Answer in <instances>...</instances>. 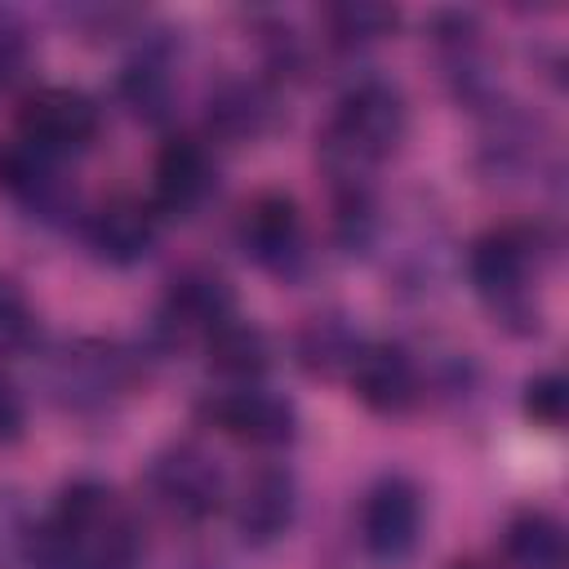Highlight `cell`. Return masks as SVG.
<instances>
[{
  "instance_id": "cell-1",
  "label": "cell",
  "mask_w": 569,
  "mask_h": 569,
  "mask_svg": "<svg viewBox=\"0 0 569 569\" xmlns=\"http://www.w3.org/2000/svg\"><path fill=\"white\" fill-rule=\"evenodd\" d=\"M27 556L36 569H138L142 533L111 485L71 480L27 533Z\"/></svg>"
},
{
  "instance_id": "cell-2",
  "label": "cell",
  "mask_w": 569,
  "mask_h": 569,
  "mask_svg": "<svg viewBox=\"0 0 569 569\" xmlns=\"http://www.w3.org/2000/svg\"><path fill=\"white\" fill-rule=\"evenodd\" d=\"M405 120L409 116H405V98L396 84L373 80V76L356 80L338 98L320 133V164L333 178V191L369 187V173L400 147Z\"/></svg>"
},
{
  "instance_id": "cell-3",
  "label": "cell",
  "mask_w": 569,
  "mask_h": 569,
  "mask_svg": "<svg viewBox=\"0 0 569 569\" xmlns=\"http://www.w3.org/2000/svg\"><path fill=\"white\" fill-rule=\"evenodd\" d=\"M147 493L178 520H209L227 498V476L204 445L173 440L151 458Z\"/></svg>"
},
{
  "instance_id": "cell-4",
  "label": "cell",
  "mask_w": 569,
  "mask_h": 569,
  "mask_svg": "<svg viewBox=\"0 0 569 569\" xmlns=\"http://www.w3.org/2000/svg\"><path fill=\"white\" fill-rule=\"evenodd\" d=\"M98 102L80 89H67V84H44V89H31L18 107V138L31 142L36 151L62 160L71 151H84L93 138H98Z\"/></svg>"
},
{
  "instance_id": "cell-5",
  "label": "cell",
  "mask_w": 569,
  "mask_h": 569,
  "mask_svg": "<svg viewBox=\"0 0 569 569\" xmlns=\"http://www.w3.org/2000/svg\"><path fill=\"white\" fill-rule=\"evenodd\" d=\"M200 418L209 427H218L222 436H231L240 445H258V449H280L298 436V409L258 382L209 391L200 405Z\"/></svg>"
},
{
  "instance_id": "cell-6",
  "label": "cell",
  "mask_w": 569,
  "mask_h": 569,
  "mask_svg": "<svg viewBox=\"0 0 569 569\" xmlns=\"http://www.w3.org/2000/svg\"><path fill=\"white\" fill-rule=\"evenodd\" d=\"M236 240L258 267L276 276H293L307 258V227L284 191H258L236 218Z\"/></svg>"
},
{
  "instance_id": "cell-7",
  "label": "cell",
  "mask_w": 569,
  "mask_h": 569,
  "mask_svg": "<svg viewBox=\"0 0 569 569\" xmlns=\"http://www.w3.org/2000/svg\"><path fill=\"white\" fill-rule=\"evenodd\" d=\"M422 533V493L405 476H382L360 507V542L373 560H405Z\"/></svg>"
},
{
  "instance_id": "cell-8",
  "label": "cell",
  "mask_w": 569,
  "mask_h": 569,
  "mask_svg": "<svg viewBox=\"0 0 569 569\" xmlns=\"http://www.w3.org/2000/svg\"><path fill=\"white\" fill-rule=\"evenodd\" d=\"M533 267V236L520 227H498L485 231L471 253H467V271L476 293L493 307V311H520L525 307V280Z\"/></svg>"
},
{
  "instance_id": "cell-9",
  "label": "cell",
  "mask_w": 569,
  "mask_h": 569,
  "mask_svg": "<svg viewBox=\"0 0 569 569\" xmlns=\"http://www.w3.org/2000/svg\"><path fill=\"white\" fill-rule=\"evenodd\" d=\"M213 178H218V169H213V156L200 138H169L156 156L151 209L169 213V218H187L209 200Z\"/></svg>"
},
{
  "instance_id": "cell-10",
  "label": "cell",
  "mask_w": 569,
  "mask_h": 569,
  "mask_svg": "<svg viewBox=\"0 0 569 569\" xmlns=\"http://www.w3.org/2000/svg\"><path fill=\"white\" fill-rule=\"evenodd\" d=\"M293 511H298V485H293V476L284 467H258V471H249L240 480L236 498H231L236 533L249 547L276 542L293 525Z\"/></svg>"
},
{
  "instance_id": "cell-11",
  "label": "cell",
  "mask_w": 569,
  "mask_h": 569,
  "mask_svg": "<svg viewBox=\"0 0 569 569\" xmlns=\"http://www.w3.org/2000/svg\"><path fill=\"white\" fill-rule=\"evenodd\" d=\"M347 382L373 413H405L418 400V365L400 342H360Z\"/></svg>"
},
{
  "instance_id": "cell-12",
  "label": "cell",
  "mask_w": 569,
  "mask_h": 569,
  "mask_svg": "<svg viewBox=\"0 0 569 569\" xmlns=\"http://www.w3.org/2000/svg\"><path fill=\"white\" fill-rule=\"evenodd\" d=\"M156 222L160 213L151 209V200H138V196H111L102 200L89 222H84V240L89 249L102 258V262H116V267H129V262H142L156 244Z\"/></svg>"
},
{
  "instance_id": "cell-13",
  "label": "cell",
  "mask_w": 569,
  "mask_h": 569,
  "mask_svg": "<svg viewBox=\"0 0 569 569\" xmlns=\"http://www.w3.org/2000/svg\"><path fill=\"white\" fill-rule=\"evenodd\" d=\"M236 316V293L231 284L218 276V271H204V267H187L169 280V293H164V320L178 329V333H200L209 338L222 320Z\"/></svg>"
},
{
  "instance_id": "cell-14",
  "label": "cell",
  "mask_w": 569,
  "mask_h": 569,
  "mask_svg": "<svg viewBox=\"0 0 569 569\" xmlns=\"http://www.w3.org/2000/svg\"><path fill=\"white\" fill-rule=\"evenodd\" d=\"M0 191L27 204L31 213H58L67 200V182L58 173V160L36 151L31 142L13 138L0 147Z\"/></svg>"
},
{
  "instance_id": "cell-15",
  "label": "cell",
  "mask_w": 569,
  "mask_h": 569,
  "mask_svg": "<svg viewBox=\"0 0 569 569\" xmlns=\"http://www.w3.org/2000/svg\"><path fill=\"white\" fill-rule=\"evenodd\" d=\"M204 356H209V369H218L231 387H240V382H253L271 365V342L258 325L231 316L204 338Z\"/></svg>"
},
{
  "instance_id": "cell-16",
  "label": "cell",
  "mask_w": 569,
  "mask_h": 569,
  "mask_svg": "<svg viewBox=\"0 0 569 569\" xmlns=\"http://www.w3.org/2000/svg\"><path fill=\"white\" fill-rule=\"evenodd\" d=\"M356 351H360V333H356V329L347 325V316H338V311L311 316V320L302 325V333H298V360H302V369L316 373V378H338V373H347L351 360H356Z\"/></svg>"
},
{
  "instance_id": "cell-17",
  "label": "cell",
  "mask_w": 569,
  "mask_h": 569,
  "mask_svg": "<svg viewBox=\"0 0 569 569\" xmlns=\"http://www.w3.org/2000/svg\"><path fill=\"white\" fill-rule=\"evenodd\" d=\"M116 382H120V356L102 342H76L58 356V391L67 396V405L102 400Z\"/></svg>"
},
{
  "instance_id": "cell-18",
  "label": "cell",
  "mask_w": 569,
  "mask_h": 569,
  "mask_svg": "<svg viewBox=\"0 0 569 569\" xmlns=\"http://www.w3.org/2000/svg\"><path fill=\"white\" fill-rule=\"evenodd\" d=\"M502 551L516 569H565V529L551 511H520L502 533Z\"/></svg>"
},
{
  "instance_id": "cell-19",
  "label": "cell",
  "mask_w": 569,
  "mask_h": 569,
  "mask_svg": "<svg viewBox=\"0 0 569 569\" xmlns=\"http://www.w3.org/2000/svg\"><path fill=\"white\" fill-rule=\"evenodd\" d=\"M209 124L222 133V138H258L267 124H271V98L258 89V84H244V80H231L222 84L213 98H209Z\"/></svg>"
},
{
  "instance_id": "cell-20",
  "label": "cell",
  "mask_w": 569,
  "mask_h": 569,
  "mask_svg": "<svg viewBox=\"0 0 569 569\" xmlns=\"http://www.w3.org/2000/svg\"><path fill=\"white\" fill-rule=\"evenodd\" d=\"M396 22H400L396 4H378V0H338L325 9V27H329L333 44H342V49L373 44V40L391 36Z\"/></svg>"
},
{
  "instance_id": "cell-21",
  "label": "cell",
  "mask_w": 569,
  "mask_h": 569,
  "mask_svg": "<svg viewBox=\"0 0 569 569\" xmlns=\"http://www.w3.org/2000/svg\"><path fill=\"white\" fill-rule=\"evenodd\" d=\"M120 93L129 98V107H133L142 120H164V111H169V102H173L164 62L151 58V53H142L138 62H129L124 76H120Z\"/></svg>"
},
{
  "instance_id": "cell-22",
  "label": "cell",
  "mask_w": 569,
  "mask_h": 569,
  "mask_svg": "<svg viewBox=\"0 0 569 569\" xmlns=\"http://www.w3.org/2000/svg\"><path fill=\"white\" fill-rule=\"evenodd\" d=\"M525 413L538 422V427H560L565 413H569V382L551 369V373H538L525 382Z\"/></svg>"
},
{
  "instance_id": "cell-23",
  "label": "cell",
  "mask_w": 569,
  "mask_h": 569,
  "mask_svg": "<svg viewBox=\"0 0 569 569\" xmlns=\"http://www.w3.org/2000/svg\"><path fill=\"white\" fill-rule=\"evenodd\" d=\"M31 329H36V320H31V307H27L22 289L0 276V356L22 351L31 342Z\"/></svg>"
},
{
  "instance_id": "cell-24",
  "label": "cell",
  "mask_w": 569,
  "mask_h": 569,
  "mask_svg": "<svg viewBox=\"0 0 569 569\" xmlns=\"http://www.w3.org/2000/svg\"><path fill=\"white\" fill-rule=\"evenodd\" d=\"M22 422H27V413H22V396L0 378V445H13V440L22 436Z\"/></svg>"
},
{
  "instance_id": "cell-25",
  "label": "cell",
  "mask_w": 569,
  "mask_h": 569,
  "mask_svg": "<svg viewBox=\"0 0 569 569\" xmlns=\"http://www.w3.org/2000/svg\"><path fill=\"white\" fill-rule=\"evenodd\" d=\"M449 569H489V565H480V560H453Z\"/></svg>"
}]
</instances>
